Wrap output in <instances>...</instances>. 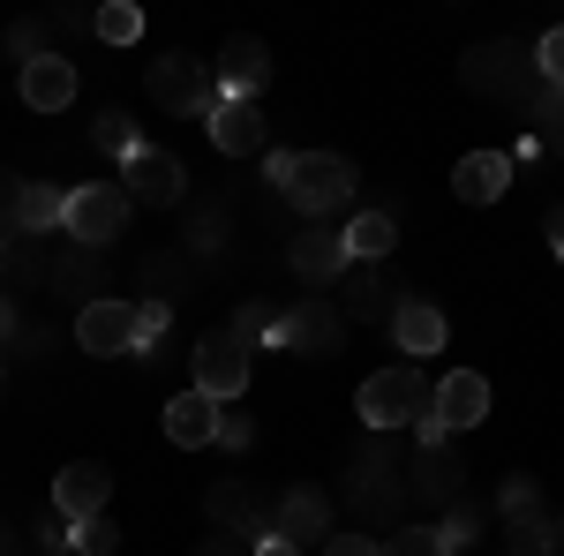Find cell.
<instances>
[{
	"label": "cell",
	"mask_w": 564,
	"mask_h": 556,
	"mask_svg": "<svg viewBox=\"0 0 564 556\" xmlns=\"http://www.w3.org/2000/svg\"><path fill=\"white\" fill-rule=\"evenodd\" d=\"M263 173H271V188L302 218H324L339 204H354V181H361L339 151H263Z\"/></svg>",
	"instance_id": "cell-1"
},
{
	"label": "cell",
	"mask_w": 564,
	"mask_h": 556,
	"mask_svg": "<svg viewBox=\"0 0 564 556\" xmlns=\"http://www.w3.org/2000/svg\"><path fill=\"white\" fill-rule=\"evenodd\" d=\"M430 399H436V384L414 369V361H391V369H377L369 384L354 391V414H361V428H414L422 414H430Z\"/></svg>",
	"instance_id": "cell-2"
},
{
	"label": "cell",
	"mask_w": 564,
	"mask_h": 556,
	"mask_svg": "<svg viewBox=\"0 0 564 556\" xmlns=\"http://www.w3.org/2000/svg\"><path fill=\"white\" fill-rule=\"evenodd\" d=\"M467 90H481V98H505V106H534L542 98V76H534V53L527 45H512V39H489V45H475L467 53Z\"/></svg>",
	"instance_id": "cell-3"
},
{
	"label": "cell",
	"mask_w": 564,
	"mask_h": 556,
	"mask_svg": "<svg viewBox=\"0 0 564 556\" xmlns=\"http://www.w3.org/2000/svg\"><path fill=\"white\" fill-rule=\"evenodd\" d=\"M129 196L121 188H106V181H84V188H68V211H61V233L76 241V249H113L121 241V226H129Z\"/></svg>",
	"instance_id": "cell-4"
},
{
	"label": "cell",
	"mask_w": 564,
	"mask_h": 556,
	"mask_svg": "<svg viewBox=\"0 0 564 556\" xmlns=\"http://www.w3.org/2000/svg\"><path fill=\"white\" fill-rule=\"evenodd\" d=\"M188 369H196V391H204V399L234 406V399L249 391V377H257V353H249V346L234 339V331H212V339H196Z\"/></svg>",
	"instance_id": "cell-5"
},
{
	"label": "cell",
	"mask_w": 564,
	"mask_h": 556,
	"mask_svg": "<svg viewBox=\"0 0 564 556\" xmlns=\"http://www.w3.org/2000/svg\"><path fill=\"white\" fill-rule=\"evenodd\" d=\"M143 90H151V106H159V113H212V106H218L212 68H204V61H188V53H166V61H151Z\"/></svg>",
	"instance_id": "cell-6"
},
{
	"label": "cell",
	"mask_w": 564,
	"mask_h": 556,
	"mask_svg": "<svg viewBox=\"0 0 564 556\" xmlns=\"http://www.w3.org/2000/svg\"><path fill=\"white\" fill-rule=\"evenodd\" d=\"M121 196L129 204H143V211H174L181 196H188V166H181L174 151H135L129 166H121Z\"/></svg>",
	"instance_id": "cell-7"
},
{
	"label": "cell",
	"mask_w": 564,
	"mask_h": 556,
	"mask_svg": "<svg viewBox=\"0 0 564 556\" xmlns=\"http://www.w3.org/2000/svg\"><path fill=\"white\" fill-rule=\"evenodd\" d=\"M339 308L332 301H302V308H271V331L263 339L286 346V353H339Z\"/></svg>",
	"instance_id": "cell-8"
},
{
	"label": "cell",
	"mask_w": 564,
	"mask_h": 556,
	"mask_svg": "<svg viewBox=\"0 0 564 556\" xmlns=\"http://www.w3.org/2000/svg\"><path fill=\"white\" fill-rule=\"evenodd\" d=\"M106 504H113V467H98V459H68V467L53 473V512L68 519V526L106 519Z\"/></svg>",
	"instance_id": "cell-9"
},
{
	"label": "cell",
	"mask_w": 564,
	"mask_h": 556,
	"mask_svg": "<svg viewBox=\"0 0 564 556\" xmlns=\"http://www.w3.org/2000/svg\"><path fill=\"white\" fill-rule=\"evenodd\" d=\"M76 346H84V353H98V361L135 353V301L106 294V301H90V308H76Z\"/></svg>",
	"instance_id": "cell-10"
},
{
	"label": "cell",
	"mask_w": 564,
	"mask_h": 556,
	"mask_svg": "<svg viewBox=\"0 0 564 556\" xmlns=\"http://www.w3.org/2000/svg\"><path fill=\"white\" fill-rule=\"evenodd\" d=\"M263 526H271V542H294L308 556V542H332V497L324 489H286Z\"/></svg>",
	"instance_id": "cell-11"
},
{
	"label": "cell",
	"mask_w": 564,
	"mask_h": 556,
	"mask_svg": "<svg viewBox=\"0 0 564 556\" xmlns=\"http://www.w3.org/2000/svg\"><path fill=\"white\" fill-rule=\"evenodd\" d=\"M204 121H212V143L226 159H263V151H271V121H263L257 98H218Z\"/></svg>",
	"instance_id": "cell-12"
},
{
	"label": "cell",
	"mask_w": 564,
	"mask_h": 556,
	"mask_svg": "<svg viewBox=\"0 0 564 556\" xmlns=\"http://www.w3.org/2000/svg\"><path fill=\"white\" fill-rule=\"evenodd\" d=\"M218 98H263V84H271V45L249 39V31H234V39L218 45Z\"/></svg>",
	"instance_id": "cell-13"
},
{
	"label": "cell",
	"mask_w": 564,
	"mask_h": 556,
	"mask_svg": "<svg viewBox=\"0 0 564 556\" xmlns=\"http://www.w3.org/2000/svg\"><path fill=\"white\" fill-rule=\"evenodd\" d=\"M430 414L452 428V436H459V428H481V422H489V384H481V369H452V377H436Z\"/></svg>",
	"instance_id": "cell-14"
},
{
	"label": "cell",
	"mask_w": 564,
	"mask_h": 556,
	"mask_svg": "<svg viewBox=\"0 0 564 556\" xmlns=\"http://www.w3.org/2000/svg\"><path fill=\"white\" fill-rule=\"evenodd\" d=\"M332 308H339V324H377V316H391L399 294L384 286V263H354L347 279H339V294H332Z\"/></svg>",
	"instance_id": "cell-15"
},
{
	"label": "cell",
	"mask_w": 564,
	"mask_h": 556,
	"mask_svg": "<svg viewBox=\"0 0 564 556\" xmlns=\"http://www.w3.org/2000/svg\"><path fill=\"white\" fill-rule=\"evenodd\" d=\"M391 339H399L406 361H430L436 346H444V308L422 301V294H399V308H391Z\"/></svg>",
	"instance_id": "cell-16"
},
{
	"label": "cell",
	"mask_w": 564,
	"mask_h": 556,
	"mask_svg": "<svg viewBox=\"0 0 564 556\" xmlns=\"http://www.w3.org/2000/svg\"><path fill=\"white\" fill-rule=\"evenodd\" d=\"M286 263L302 271L308 286H339V279H347V271H354L347 241H339V233H324V226H302V241L286 249Z\"/></svg>",
	"instance_id": "cell-17"
},
{
	"label": "cell",
	"mask_w": 564,
	"mask_h": 556,
	"mask_svg": "<svg viewBox=\"0 0 564 556\" xmlns=\"http://www.w3.org/2000/svg\"><path fill=\"white\" fill-rule=\"evenodd\" d=\"M406 489H414L422 504H444V512H452V504L467 497V467H459V451H452V444L422 451V459H414V481H406Z\"/></svg>",
	"instance_id": "cell-18"
},
{
	"label": "cell",
	"mask_w": 564,
	"mask_h": 556,
	"mask_svg": "<svg viewBox=\"0 0 564 556\" xmlns=\"http://www.w3.org/2000/svg\"><path fill=\"white\" fill-rule=\"evenodd\" d=\"M512 188V159L505 151H467L459 166H452V196L459 204H497Z\"/></svg>",
	"instance_id": "cell-19"
},
{
	"label": "cell",
	"mask_w": 564,
	"mask_h": 556,
	"mask_svg": "<svg viewBox=\"0 0 564 556\" xmlns=\"http://www.w3.org/2000/svg\"><path fill=\"white\" fill-rule=\"evenodd\" d=\"M166 436H174L181 451H204V444L218 436V399H204L196 384L174 391V399H166Z\"/></svg>",
	"instance_id": "cell-20"
},
{
	"label": "cell",
	"mask_w": 564,
	"mask_h": 556,
	"mask_svg": "<svg viewBox=\"0 0 564 556\" xmlns=\"http://www.w3.org/2000/svg\"><path fill=\"white\" fill-rule=\"evenodd\" d=\"M68 98H76V61L45 53V61L23 68V106H31V113H68Z\"/></svg>",
	"instance_id": "cell-21"
},
{
	"label": "cell",
	"mask_w": 564,
	"mask_h": 556,
	"mask_svg": "<svg viewBox=\"0 0 564 556\" xmlns=\"http://www.w3.org/2000/svg\"><path fill=\"white\" fill-rule=\"evenodd\" d=\"M61 211H68V188H53V181H23V188H15V233L53 241V233H61Z\"/></svg>",
	"instance_id": "cell-22"
},
{
	"label": "cell",
	"mask_w": 564,
	"mask_h": 556,
	"mask_svg": "<svg viewBox=\"0 0 564 556\" xmlns=\"http://www.w3.org/2000/svg\"><path fill=\"white\" fill-rule=\"evenodd\" d=\"M45 279H53V294H68V301H106V271H98V249H76V241H68V257L53 263V271H45Z\"/></svg>",
	"instance_id": "cell-23"
},
{
	"label": "cell",
	"mask_w": 564,
	"mask_h": 556,
	"mask_svg": "<svg viewBox=\"0 0 564 556\" xmlns=\"http://www.w3.org/2000/svg\"><path fill=\"white\" fill-rule=\"evenodd\" d=\"M505 556H557V512H505Z\"/></svg>",
	"instance_id": "cell-24"
},
{
	"label": "cell",
	"mask_w": 564,
	"mask_h": 556,
	"mask_svg": "<svg viewBox=\"0 0 564 556\" xmlns=\"http://www.w3.org/2000/svg\"><path fill=\"white\" fill-rule=\"evenodd\" d=\"M339 241H347L354 263H384L391 249H399V218H391V211H354Z\"/></svg>",
	"instance_id": "cell-25"
},
{
	"label": "cell",
	"mask_w": 564,
	"mask_h": 556,
	"mask_svg": "<svg viewBox=\"0 0 564 556\" xmlns=\"http://www.w3.org/2000/svg\"><path fill=\"white\" fill-rule=\"evenodd\" d=\"M527 129H534V151L564 159V90L557 84H542V98L527 106Z\"/></svg>",
	"instance_id": "cell-26"
},
{
	"label": "cell",
	"mask_w": 564,
	"mask_h": 556,
	"mask_svg": "<svg viewBox=\"0 0 564 556\" xmlns=\"http://www.w3.org/2000/svg\"><path fill=\"white\" fill-rule=\"evenodd\" d=\"M90 143H98V151H106V159H121V166H129L135 151H143V135H135V121H129V113H121V106H113V113H98V121H90Z\"/></svg>",
	"instance_id": "cell-27"
},
{
	"label": "cell",
	"mask_w": 564,
	"mask_h": 556,
	"mask_svg": "<svg viewBox=\"0 0 564 556\" xmlns=\"http://www.w3.org/2000/svg\"><path fill=\"white\" fill-rule=\"evenodd\" d=\"M166 324H174L166 301H135V361H166Z\"/></svg>",
	"instance_id": "cell-28"
},
{
	"label": "cell",
	"mask_w": 564,
	"mask_h": 556,
	"mask_svg": "<svg viewBox=\"0 0 564 556\" xmlns=\"http://www.w3.org/2000/svg\"><path fill=\"white\" fill-rule=\"evenodd\" d=\"M45 53H61V39H53V15H23L15 31H8V61H45Z\"/></svg>",
	"instance_id": "cell-29"
},
{
	"label": "cell",
	"mask_w": 564,
	"mask_h": 556,
	"mask_svg": "<svg viewBox=\"0 0 564 556\" xmlns=\"http://www.w3.org/2000/svg\"><path fill=\"white\" fill-rule=\"evenodd\" d=\"M90 31H98L106 45H135L143 39V8H135V0H106V8L90 15Z\"/></svg>",
	"instance_id": "cell-30"
},
{
	"label": "cell",
	"mask_w": 564,
	"mask_h": 556,
	"mask_svg": "<svg viewBox=\"0 0 564 556\" xmlns=\"http://www.w3.org/2000/svg\"><path fill=\"white\" fill-rule=\"evenodd\" d=\"M436 534H444V549L459 556V549H467V542H475V534H481V504H475V497H459L452 512L436 519Z\"/></svg>",
	"instance_id": "cell-31"
},
{
	"label": "cell",
	"mask_w": 564,
	"mask_h": 556,
	"mask_svg": "<svg viewBox=\"0 0 564 556\" xmlns=\"http://www.w3.org/2000/svg\"><path fill=\"white\" fill-rule=\"evenodd\" d=\"M384 556H452V549H444V534L422 519V526H399V534H384Z\"/></svg>",
	"instance_id": "cell-32"
},
{
	"label": "cell",
	"mask_w": 564,
	"mask_h": 556,
	"mask_svg": "<svg viewBox=\"0 0 564 556\" xmlns=\"http://www.w3.org/2000/svg\"><path fill=\"white\" fill-rule=\"evenodd\" d=\"M212 444H218V451H249V444H257V422L241 414V399L218 406V436H212Z\"/></svg>",
	"instance_id": "cell-33"
},
{
	"label": "cell",
	"mask_w": 564,
	"mask_h": 556,
	"mask_svg": "<svg viewBox=\"0 0 564 556\" xmlns=\"http://www.w3.org/2000/svg\"><path fill=\"white\" fill-rule=\"evenodd\" d=\"M68 549H76V556H113V549H121V526H113V519H84Z\"/></svg>",
	"instance_id": "cell-34"
},
{
	"label": "cell",
	"mask_w": 564,
	"mask_h": 556,
	"mask_svg": "<svg viewBox=\"0 0 564 556\" xmlns=\"http://www.w3.org/2000/svg\"><path fill=\"white\" fill-rule=\"evenodd\" d=\"M226 331H234V339H241V346H249V353H257V339H263V331H271V308H263V301H241V316H234Z\"/></svg>",
	"instance_id": "cell-35"
},
{
	"label": "cell",
	"mask_w": 564,
	"mask_h": 556,
	"mask_svg": "<svg viewBox=\"0 0 564 556\" xmlns=\"http://www.w3.org/2000/svg\"><path fill=\"white\" fill-rule=\"evenodd\" d=\"M534 76H542V84H557V90H564V31H550V39L534 45Z\"/></svg>",
	"instance_id": "cell-36"
},
{
	"label": "cell",
	"mask_w": 564,
	"mask_h": 556,
	"mask_svg": "<svg viewBox=\"0 0 564 556\" xmlns=\"http://www.w3.org/2000/svg\"><path fill=\"white\" fill-rule=\"evenodd\" d=\"M31 542H39L45 556H68V542H76V526H68V519H61V512H45V519H39V534H31Z\"/></svg>",
	"instance_id": "cell-37"
},
{
	"label": "cell",
	"mask_w": 564,
	"mask_h": 556,
	"mask_svg": "<svg viewBox=\"0 0 564 556\" xmlns=\"http://www.w3.org/2000/svg\"><path fill=\"white\" fill-rule=\"evenodd\" d=\"M527 504H542V489H534L527 473H512V481L497 489V512H527Z\"/></svg>",
	"instance_id": "cell-38"
},
{
	"label": "cell",
	"mask_w": 564,
	"mask_h": 556,
	"mask_svg": "<svg viewBox=\"0 0 564 556\" xmlns=\"http://www.w3.org/2000/svg\"><path fill=\"white\" fill-rule=\"evenodd\" d=\"M324 556H384V542H377V534H332Z\"/></svg>",
	"instance_id": "cell-39"
},
{
	"label": "cell",
	"mask_w": 564,
	"mask_h": 556,
	"mask_svg": "<svg viewBox=\"0 0 564 556\" xmlns=\"http://www.w3.org/2000/svg\"><path fill=\"white\" fill-rule=\"evenodd\" d=\"M15 188H23V181H15V173H0V233H15Z\"/></svg>",
	"instance_id": "cell-40"
},
{
	"label": "cell",
	"mask_w": 564,
	"mask_h": 556,
	"mask_svg": "<svg viewBox=\"0 0 564 556\" xmlns=\"http://www.w3.org/2000/svg\"><path fill=\"white\" fill-rule=\"evenodd\" d=\"M196 556H257V549H249L241 534H218V542H204V549H196Z\"/></svg>",
	"instance_id": "cell-41"
},
{
	"label": "cell",
	"mask_w": 564,
	"mask_h": 556,
	"mask_svg": "<svg viewBox=\"0 0 564 556\" xmlns=\"http://www.w3.org/2000/svg\"><path fill=\"white\" fill-rule=\"evenodd\" d=\"M0 556H23V534H15L8 519H0Z\"/></svg>",
	"instance_id": "cell-42"
},
{
	"label": "cell",
	"mask_w": 564,
	"mask_h": 556,
	"mask_svg": "<svg viewBox=\"0 0 564 556\" xmlns=\"http://www.w3.org/2000/svg\"><path fill=\"white\" fill-rule=\"evenodd\" d=\"M550 249H557V263H564V204L550 211Z\"/></svg>",
	"instance_id": "cell-43"
},
{
	"label": "cell",
	"mask_w": 564,
	"mask_h": 556,
	"mask_svg": "<svg viewBox=\"0 0 564 556\" xmlns=\"http://www.w3.org/2000/svg\"><path fill=\"white\" fill-rule=\"evenodd\" d=\"M257 556H302L294 542H257Z\"/></svg>",
	"instance_id": "cell-44"
},
{
	"label": "cell",
	"mask_w": 564,
	"mask_h": 556,
	"mask_svg": "<svg viewBox=\"0 0 564 556\" xmlns=\"http://www.w3.org/2000/svg\"><path fill=\"white\" fill-rule=\"evenodd\" d=\"M557 549H564V512H557Z\"/></svg>",
	"instance_id": "cell-45"
},
{
	"label": "cell",
	"mask_w": 564,
	"mask_h": 556,
	"mask_svg": "<svg viewBox=\"0 0 564 556\" xmlns=\"http://www.w3.org/2000/svg\"><path fill=\"white\" fill-rule=\"evenodd\" d=\"M0 391H8V361H0Z\"/></svg>",
	"instance_id": "cell-46"
},
{
	"label": "cell",
	"mask_w": 564,
	"mask_h": 556,
	"mask_svg": "<svg viewBox=\"0 0 564 556\" xmlns=\"http://www.w3.org/2000/svg\"><path fill=\"white\" fill-rule=\"evenodd\" d=\"M0 316H8V301H0Z\"/></svg>",
	"instance_id": "cell-47"
}]
</instances>
